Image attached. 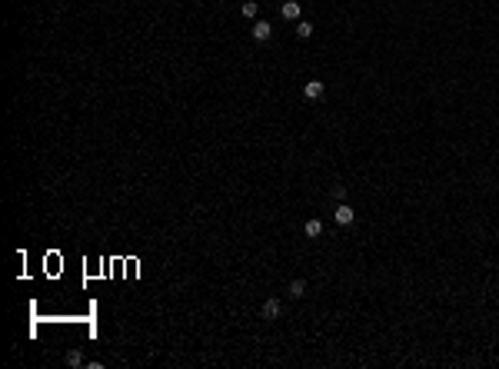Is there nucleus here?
I'll return each mask as SVG.
<instances>
[{"mask_svg":"<svg viewBox=\"0 0 499 369\" xmlns=\"http://www.w3.org/2000/svg\"><path fill=\"white\" fill-rule=\"evenodd\" d=\"M333 220H336L340 226H349L353 220H356V209L346 206V203H336V213H333Z\"/></svg>","mask_w":499,"mask_h":369,"instance_id":"f257e3e1","label":"nucleus"},{"mask_svg":"<svg viewBox=\"0 0 499 369\" xmlns=\"http://www.w3.org/2000/svg\"><path fill=\"white\" fill-rule=\"evenodd\" d=\"M323 93H326V83L323 80H306V83H303V96H306V100H320Z\"/></svg>","mask_w":499,"mask_h":369,"instance_id":"f03ea898","label":"nucleus"},{"mask_svg":"<svg viewBox=\"0 0 499 369\" xmlns=\"http://www.w3.org/2000/svg\"><path fill=\"white\" fill-rule=\"evenodd\" d=\"M260 313H263V320H280V313H283V303H280L277 296H269L266 303H263Z\"/></svg>","mask_w":499,"mask_h":369,"instance_id":"7ed1b4c3","label":"nucleus"},{"mask_svg":"<svg viewBox=\"0 0 499 369\" xmlns=\"http://www.w3.org/2000/svg\"><path fill=\"white\" fill-rule=\"evenodd\" d=\"M250 33H253V40H256V43H266L269 37H273V27H269L266 20H256V24H253V30H250Z\"/></svg>","mask_w":499,"mask_h":369,"instance_id":"20e7f679","label":"nucleus"},{"mask_svg":"<svg viewBox=\"0 0 499 369\" xmlns=\"http://www.w3.org/2000/svg\"><path fill=\"white\" fill-rule=\"evenodd\" d=\"M280 14H283V20H300V4H296V0H286L283 7H280Z\"/></svg>","mask_w":499,"mask_h":369,"instance_id":"39448f33","label":"nucleus"},{"mask_svg":"<svg viewBox=\"0 0 499 369\" xmlns=\"http://www.w3.org/2000/svg\"><path fill=\"white\" fill-rule=\"evenodd\" d=\"M286 296H290V299H303V296H306V283H303V280H293L290 286H286Z\"/></svg>","mask_w":499,"mask_h":369,"instance_id":"423d86ee","label":"nucleus"},{"mask_svg":"<svg viewBox=\"0 0 499 369\" xmlns=\"http://www.w3.org/2000/svg\"><path fill=\"white\" fill-rule=\"evenodd\" d=\"M303 233H306L309 240H316L320 233H323V223H320V220H306V226H303Z\"/></svg>","mask_w":499,"mask_h":369,"instance_id":"0eeeda50","label":"nucleus"},{"mask_svg":"<svg viewBox=\"0 0 499 369\" xmlns=\"http://www.w3.org/2000/svg\"><path fill=\"white\" fill-rule=\"evenodd\" d=\"M296 37H300V40H309V37H313V24L300 20V24H296Z\"/></svg>","mask_w":499,"mask_h":369,"instance_id":"6e6552de","label":"nucleus"},{"mask_svg":"<svg viewBox=\"0 0 499 369\" xmlns=\"http://www.w3.org/2000/svg\"><path fill=\"white\" fill-rule=\"evenodd\" d=\"M330 196H333L336 203H343V200H346V186H343V183H336V186L330 190Z\"/></svg>","mask_w":499,"mask_h":369,"instance_id":"1a4fd4ad","label":"nucleus"},{"mask_svg":"<svg viewBox=\"0 0 499 369\" xmlns=\"http://www.w3.org/2000/svg\"><path fill=\"white\" fill-rule=\"evenodd\" d=\"M256 10H260V7H256V0H246L243 7H240V14H243V17H256Z\"/></svg>","mask_w":499,"mask_h":369,"instance_id":"9d476101","label":"nucleus"},{"mask_svg":"<svg viewBox=\"0 0 499 369\" xmlns=\"http://www.w3.org/2000/svg\"><path fill=\"white\" fill-rule=\"evenodd\" d=\"M67 362H70V366H80V362H83V356H80V349H70V353H67Z\"/></svg>","mask_w":499,"mask_h":369,"instance_id":"9b49d317","label":"nucleus"}]
</instances>
